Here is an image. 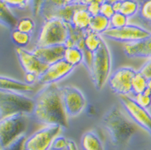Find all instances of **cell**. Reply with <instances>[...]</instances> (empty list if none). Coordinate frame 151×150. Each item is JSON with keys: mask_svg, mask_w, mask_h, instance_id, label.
<instances>
[{"mask_svg": "<svg viewBox=\"0 0 151 150\" xmlns=\"http://www.w3.org/2000/svg\"><path fill=\"white\" fill-rule=\"evenodd\" d=\"M147 83L148 79L140 71H137L132 80V93L134 95L144 93L147 89Z\"/></svg>", "mask_w": 151, "mask_h": 150, "instance_id": "603a6c76", "label": "cell"}, {"mask_svg": "<svg viewBox=\"0 0 151 150\" xmlns=\"http://www.w3.org/2000/svg\"><path fill=\"white\" fill-rule=\"evenodd\" d=\"M147 90L151 93V79H148V83H147Z\"/></svg>", "mask_w": 151, "mask_h": 150, "instance_id": "ee69618b", "label": "cell"}, {"mask_svg": "<svg viewBox=\"0 0 151 150\" xmlns=\"http://www.w3.org/2000/svg\"><path fill=\"white\" fill-rule=\"evenodd\" d=\"M106 0H79V3H81L82 5L84 6H88V4H90L92 3H98L100 4H102L103 3H105Z\"/></svg>", "mask_w": 151, "mask_h": 150, "instance_id": "60d3db41", "label": "cell"}, {"mask_svg": "<svg viewBox=\"0 0 151 150\" xmlns=\"http://www.w3.org/2000/svg\"><path fill=\"white\" fill-rule=\"evenodd\" d=\"M104 38L101 35L88 30L84 33V47L92 53L96 52L100 48Z\"/></svg>", "mask_w": 151, "mask_h": 150, "instance_id": "d6986e66", "label": "cell"}, {"mask_svg": "<svg viewBox=\"0 0 151 150\" xmlns=\"http://www.w3.org/2000/svg\"><path fill=\"white\" fill-rule=\"evenodd\" d=\"M27 137L25 134L21 135L10 144L1 148V150H25Z\"/></svg>", "mask_w": 151, "mask_h": 150, "instance_id": "4dcf8cb0", "label": "cell"}, {"mask_svg": "<svg viewBox=\"0 0 151 150\" xmlns=\"http://www.w3.org/2000/svg\"><path fill=\"white\" fill-rule=\"evenodd\" d=\"M100 14L110 19L113 14H115V11H114L113 7V4H112V1L106 0L105 3H102L101 5V13Z\"/></svg>", "mask_w": 151, "mask_h": 150, "instance_id": "836d02e7", "label": "cell"}, {"mask_svg": "<svg viewBox=\"0 0 151 150\" xmlns=\"http://www.w3.org/2000/svg\"><path fill=\"white\" fill-rule=\"evenodd\" d=\"M64 60L71 66L76 67L83 64L84 52L79 47H67L64 53Z\"/></svg>", "mask_w": 151, "mask_h": 150, "instance_id": "44dd1931", "label": "cell"}, {"mask_svg": "<svg viewBox=\"0 0 151 150\" xmlns=\"http://www.w3.org/2000/svg\"><path fill=\"white\" fill-rule=\"evenodd\" d=\"M24 78H25V82L26 83L33 85L36 81L38 82L39 75H37L35 73H32V72H26L25 75H24Z\"/></svg>", "mask_w": 151, "mask_h": 150, "instance_id": "f35d334b", "label": "cell"}, {"mask_svg": "<svg viewBox=\"0 0 151 150\" xmlns=\"http://www.w3.org/2000/svg\"><path fill=\"white\" fill-rule=\"evenodd\" d=\"M27 127V114L17 113L0 121V144L6 146L23 134Z\"/></svg>", "mask_w": 151, "mask_h": 150, "instance_id": "8992f818", "label": "cell"}, {"mask_svg": "<svg viewBox=\"0 0 151 150\" xmlns=\"http://www.w3.org/2000/svg\"><path fill=\"white\" fill-rule=\"evenodd\" d=\"M119 100L122 107L133 122L151 136V114L148 110L139 105L129 95H120Z\"/></svg>", "mask_w": 151, "mask_h": 150, "instance_id": "9c48e42d", "label": "cell"}, {"mask_svg": "<svg viewBox=\"0 0 151 150\" xmlns=\"http://www.w3.org/2000/svg\"><path fill=\"white\" fill-rule=\"evenodd\" d=\"M110 1H112V2H113V0H110Z\"/></svg>", "mask_w": 151, "mask_h": 150, "instance_id": "f6af8a7d", "label": "cell"}, {"mask_svg": "<svg viewBox=\"0 0 151 150\" xmlns=\"http://www.w3.org/2000/svg\"><path fill=\"white\" fill-rule=\"evenodd\" d=\"M112 4H113V10H114L115 13L121 12L122 6V0H113L112 2Z\"/></svg>", "mask_w": 151, "mask_h": 150, "instance_id": "ab89813d", "label": "cell"}, {"mask_svg": "<svg viewBox=\"0 0 151 150\" xmlns=\"http://www.w3.org/2000/svg\"><path fill=\"white\" fill-rule=\"evenodd\" d=\"M65 5L64 0H45L41 14L44 19H49L53 13Z\"/></svg>", "mask_w": 151, "mask_h": 150, "instance_id": "d4e9b609", "label": "cell"}, {"mask_svg": "<svg viewBox=\"0 0 151 150\" xmlns=\"http://www.w3.org/2000/svg\"><path fill=\"white\" fill-rule=\"evenodd\" d=\"M110 27V19L99 14L95 16H92L88 30L102 35Z\"/></svg>", "mask_w": 151, "mask_h": 150, "instance_id": "ffe728a7", "label": "cell"}, {"mask_svg": "<svg viewBox=\"0 0 151 150\" xmlns=\"http://www.w3.org/2000/svg\"><path fill=\"white\" fill-rule=\"evenodd\" d=\"M44 3H45V0H32L31 9L34 16L40 15Z\"/></svg>", "mask_w": 151, "mask_h": 150, "instance_id": "d590c367", "label": "cell"}, {"mask_svg": "<svg viewBox=\"0 0 151 150\" xmlns=\"http://www.w3.org/2000/svg\"><path fill=\"white\" fill-rule=\"evenodd\" d=\"M79 0H64L65 5H69V4H74V3H77Z\"/></svg>", "mask_w": 151, "mask_h": 150, "instance_id": "7bdbcfd3", "label": "cell"}, {"mask_svg": "<svg viewBox=\"0 0 151 150\" xmlns=\"http://www.w3.org/2000/svg\"><path fill=\"white\" fill-rule=\"evenodd\" d=\"M134 99L137 104L146 109L151 106V93L147 89L144 93L134 95Z\"/></svg>", "mask_w": 151, "mask_h": 150, "instance_id": "1f68e13d", "label": "cell"}, {"mask_svg": "<svg viewBox=\"0 0 151 150\" xmlns=\"http://www.w3.org/2000/svg\"><path fill=\"white\" fill-rule=\"evenodd\" d=\"M11 38L12 42L17 46V47L25 48L31 43L32 35L20 32L17 29H13L11 34Z\"/></svg>", "mask_w": 151, "mask_h": 150, "instance_id": "cb8c5ba5", "label": "cell"}, {"mask_svg": "<svg viewBox=\"0 0 151 150\" xmlns=\"http://www.w3.org/2000/svg\"><path fill=\"white\" fill-rule=\"evenodd\" d=\"M139 15L142 20L151 23V0H143L140 3Z\"/></svg>", "mask_w": 151, "mask_h": 150, "instance_id": "f546056e", "label": "cell"}, {"mask_svg": "<svg viewBox=\"0 0 151 150\" xmlns=\"http://www.w3.org/2000/svg\"><path fill=\"white\" fill-rule=\"evenodd\" d=\"M129 24V18L121 12H116L110 19V28L119 29Z\"/></svg>", "mask_w": 151, "mask_h": 150, "instance_id": "f1b7e54d", "label": "cell"}, {"mask_svg": "<svg viewBox=\"0 0 151 150\" xmlns=\"http://www.w3.org/2000/svg\"><path fill=\"white\" fill-rule=\"evenodd\" d=\"M147 79H151V58L143 64L142 67L139 70Z\"/></svg>", "mask_w": 151, "mask_h": 150, "instance_id": "8d00e7d4", "label": "cell"}, {"mask_svg": "<svg viewBox=\"0 0 151 150\" xmlns=\"http://www.w3.org/2000/svg\"><path fill=\"white\" fill-rule=\"evenodd\" d=\"M140 3L137 0H122L121 13L126 17L132 18L139 13Z\"/></svg>", "mask_w": 151, "mask_h": 150, "instance_id": "484cf974", "label": "cell"}, {"mask_svg": "<svg viewBox=\"0 0 151 150\" xmlns=\"http://www.w3.org/2000/svg\"><path fill=\"white\" fill-rule=\"evenodd\" d=\"M124 52L129 58H151V35L139 42L125 44Z\"/></svg>", "mask_w": 151, "mask_h": 150, "instance_id": "9a60e30c", "label": "cell"}, {"mask_svg": "<svg viewBox=\"0 0 151 150\" xmlns=\"http://www.w3.org/2000/svg\"><path fill=\"white\" fill-rule=\"evenodd\" d=\"M35 23L32 18L23 17L19 19L16 25V28L24 33H27L32 35L33 32L35 31Z\"/></svg>", "mask_w": 151, "mask_h": 150, "instance_id": "83f0119b", "label": "cell"}, {"mask_svg": "<svg viewBox=\"0 0 151 150\" xmlns=\"http://www.w3.org/2000/svg\"><path fill=\"white\" fill-rule=\"evenodd\" d=\"M81 3H74V4H69V5H64L57 11H55L53 14L51 16V18L56 17L59 19H61L66 23H69L71 22L72 17H73V14L76 9L78 8L79 6H81Z\"/></svg>", "mask_w": 151, "mask_h": 150, "instance_id": "7402d4cb", "label": "cell"}, {"mask_svg": "<svg viewBox=\"0 0 151 150\" xmlns=\"http://www.w3.org/2000/svg\"><path fill=\"white\" fill-rule=\"evenodd\" d=\"M136 72L131 67H122L116 70L108 80L111 91L119 96L129 95L132 93V80Z\"/></svg>", "mask_w": 151, "mask_h": 150, "instance_id": "8fae6325", "label": "cell"}, {"mask_svg": "<svg viewBox=\"0 0 151 150\" xmlns=\"http://www.w3.org/2000/svg\"><path fill=\"white\" fill-rule=\"evenodd\" d=\"M112 56L108 44L105 41L96 52L93 53V63L89 75L96 90H101L111 75Z\"/></svg>", "mask_w": 151, "mask_h": 150, "instance_id": "277c9868", "label": "cell"}, {"mask_svg": "<svg viewBox=\"0 0 151 150\" xmlns=\"http://www.w3.org/2000/svg\"><path fill=\"white\" fill-rule=\"evenodd\" d=\"M1 3L11 9H25L31 6L32 0H1Z\"/></svg>", "mask_w": 151, "mask_h": 150, "instance_id": "d6a6232c", "label": "cell"}, {"mask_svg": "<svg viewBox=\"0 0 151 150\" xmlns=\"http://www.w3.org/2000/svg\"><path fill=\"white\" fill-rule=\"evenodd\" d=\"M81 147L83 150H104L101 140L93 131H88L82 136Z\"/></svg>", "mask_w": 151, "mask_h": 150, "instance_id": "ac0fdd59", "label": "cell"}, {"mask_svg": "<svg viewBox=\"0 0 151 150\" xmlns=\"http://www.w3.org/2000/svg\"><path fill=\"white\" fill-rule=\"evenodd\" d=\"M66 49H67V46L65 44L44 47L36 46L32 50V52L40 60L50 65L57 61L64 60V53Z\"/></svg>", "mask_w": 151, "mask_h": 150, "instance_id": "5bb4252c", "label": "cell"}, {"mask_svg": "<svg viewBox=\"0 0 151 150\" xmlns=\"http://www.w3.org/2000/svg\"><path fill=\"white\" fill-rule=\"evenodd\" d=\"M74 68V67L71 66L64 60H59L50 64L46 71L39 77L38 83L44 86L55 84L68 76L73 72Z\"/></svg>", "mask_w": 151, "mask_h": 150, "instance_id": "7c38bea8", "label": "cell"}, {"mask_svg": "<svg viewBox=\"0 0 151 150\" xmlns=\"http://www.w3.org/2000/svg\"><path fill=\"white\" fill-rule=\"evenodd\" d=\"M1 17H2V22L5 23L6 27H13L14 29L16 28L19 19H16L13 16L11 11V8H9L8 6L3 3H1Z\"/></svg>", "mask_w": 151, "mask_h": 150, "instance_id": "4316f807", "label": "cell"}, {"mask_svg": "<svg viewBox=\"0 0 151 150\" xmlns=\"http://www.w3.org/2000/svg\"><path fill=\"white\" fill-rule=\"evenodd\" d=\"M15 53L25 73L32 72L39 75L40 77L49 66L48 64L40 60L33 52L27 51L25 48L17 47L15 49Z\"/></svg>", "mask_w": 151, "mask_h": 150, "instance_id": "4fadbf2b", "label": "cell"}, {"mask_svg": "<svg viewBox=\"0 0 151 150\" xmlns=\"http://www.w3.org/2000/svg\"><path fill=\"white\" fill-rule=\"evenodd\" d=\"M68 140L63 136H58L54 140L52 144V150H65L67 149Z\"/></svg>", "mask_w": 151, "mask_h": 150, "instance_id": "e575fe53", "label": "cell"}, {"mask_svg": "<svg viewBox=\"0 0 151 150\" xmlns=\"http://www.w3.org/2000/svg\"><path fill=\"white\" fill-rule=\"evenodd\" d=\"M35 118L44 125L58 124L64 128L68 126V116L64 110L62 89L56 84H48L35 95Z\"/></svg>", "mask_w": 151, "mask_h": 150, "instance_id": "6da1fadb", "label": "cell"}, {"mask_svg": "<svg viewBox=\"0 0 151 150\" xmlns=\"http://www.w3.org/2000/svg\"><path fill=\"white\" fill-rule=\"evenodd\" d=\"M101 5L98 3H92L87 6L88 11L90 13L92 16H95L101 13Z\"/></svg>", "mask_w": 151, "mask_h": 150, "instance_id": "74e56055", "label": "cell"}, {"mask_svg": "<svg viewBox=\"0 0 151 150\" xmlns=\"http://www.w3.org/2000/svg\"><path fill=\"white\" fill-rule=\"evenodd\" d=\"M92 15L88 11L87 6L81 5L73 14L69 24L74 28L83 32H86L89 29Z\"/></svg>", "mask_w": 151, "mask_h": 150, "instance_id": "e0dca14e", "label": "cell"}, {"mask_svg": "<svg viewBox=\"0 0 151 150\" xmlns=\"http://www.w3.org/2000/svg\"><path fill=\"white\" fill-rule=\"evenodd\" d=\"M62 89V98L64 110L68 118L79 116L86 108V99L81 90L73 86H64Z\"/></svg>", "mask_w": 151, "mask_h": 150, "instance_id": "30bf717a", "label": "cell"}, {"mask_svg": "<svg viewBox=\"0 0 151 150\" xmlns=\"http://www.w3.org/2000/svg\"><path fill=\"white\" fill-rule=\"evenodd\" d=\"M150 32H151V31H150Z\"/></svg>", "mask_w": 151, "mask_h": 150, "instance_id": "7dc6e473", "label": "cell"}, {"mask_svg": "<svg viewBox=\"0 0 151 150\" xmlns=\"http://www.w3.org/2000/svg\"><path fill=\"white\" fill-rule=\"evenodd\" d=\"M35 100L24 94L13 93L5 90L0 92V116L1 119L8 116L34 112Z\"/></svg>", "mask_w": 151, "mask_h": 150, "instance_id": "5b68a950", "label": "cell"}, {"mask_svg": "<svg viewBox=\"0 0 151 150\" xmlns=\"http://www.w3.org/2000/svg\"><path fill=\"white\" fill-rule=\"evenodd\" d=\"M63 128L58 124L44 125L27 138L25 150H50L54 140L60 136Z\"/></svg>", "mask_w": 151, "mask_h": 150, "instance_id": "52a82bcc", "label": "cell"}, {"mask_svg": "<svg viewBox=\"0 0 151 150\" xmlns=\"http://www.w3.org/2000/svg\"><path fill=\"white\" fill-rule=\"evenodd\" d=\"M142 150H146V149H142Z\"/></svg>", "mask_w": 151, "mask_h": 150, "instance_id": "bcb514c9", "label": "cell"}, {"mask_svg": "<svg viewBox=\"0 0 151 150\" xmlns=\"http://www.w3.org/2000/svg\"><path fill=\"white\" fill-rule=\"evenodd\" d=\"M103 127L116 150H123L136 133L135 124L130 121L117 106H113L102 117Z\"/></svg>", "mask_w": 151, "mask_h": 150, "instance_id": "7a4b0ae2", "label": "cell"}, {"mask_svg": "<svg viewBox=\"0 0 151 150\" xmlns=\"http://www.w3.org/2000/svg\"><path fill=\"white\" fill-rule=\"evenodd\" d=\"M67 150H79V149L74 141L68 140V144Z\"/></svg>", "mask_w": 151, "mask_h": 150, "instance_id": "b9f144b4", "label": "cell"}, {"mask_svg": "<svg viewBox=\"0 0 151 150\" xmlns=\"http://www.w3.org/2000/svg\"><path fill=\"white\" fill-rule=\"evenodd\" d=\"M150 35V31L142 27L129 23L122 28H109L102 36L110 40L128 44L142 41Z\"/></svg>", "mask_w": 151, "mask_h": 150, "instance_id": "ba28073f", "label": "cell"}, {"mask_svg": "<svg viewBox=\"0 0 151 150\" xmlns=\"http://www.w3.org/2000/svg\"><path fill=\"white\" fill-rule=\"evenodd\" d=\"M0 87L1 90L20 93L24 95L33 93L35 91L34 85L28 84L26 82H22L4 75H2L0 78Z\"/></svg>", "mask_w": 151, "mask_h": 150, "instance_id": "2e32d148", "label": "cell"}, {"mask_svg": "<svg viewBox=\"0 0 151 150\" xmlns=\"http://www.w3.org/2000/svg\"><path fill=\"white\" fill-rule=\"evenodd\" d=\"M69 37V23L56 17L44 19L38 35L36 46L66 44Z\"/></svg>", "mask_w": 151, "mask_h": 150, "instance_id": "3957f363", "label": "cell"}]
</instances>
